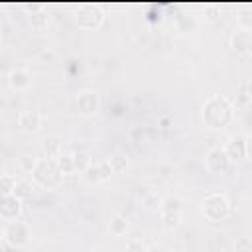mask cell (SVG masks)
<instances>
[{
	"mask_svg": "<svg viewBox=\"0 0 252 252\" xmlns=\"http://www.w3.org/2000/svg\"><path fill=\"white\" fill-rule=\"evenodd\" d=\"M35 161H37V158H33L32 154H22V156L18 158V167H20L24 173H32V169L35 167Z\"/></svg>",
	"mask_w": 252,
	"mask_h": 252,
	"instance_id": "603a6c76",
	"label": "cell"
},
{
	"mask_svg": "<svg viewBox=\"0 0 252 252\" xmlns=\"http://www.w3.org/2000/svg\"><path fill=\"white\" fill-rule=\"evenodd\" d=\"M104 20H106V14L98 6H81L79 12H77V16H75L77 26L81 30H87V32H93V30L102 28Z\"/></svg>",
	"mask_w": 252,
	"mask_h": 252,
	"instance_id": "277c9868",
	"label": "cell"
},
{
	"mask_svg": "<svg viewBox=\"0 0 252 252\" xmlns=\"http://www.w3.org/2000/svg\"><path fill=\"white\" fill-rule=\"evenodd\" d=\"M41 150H43V158H57L61 154V138L59 136H47L41 142Z\"/></svg>",
	"mask_w": 252,
	"mask_h": 252,
	"instance_id": "2e32d148",
	"label": "cell"
},
{
	"mask_svg": "<svg viewBox=\"0 0 252 252\" xmlns=\"http://www.w3.org/2000/svg\"><path fill=\"white\" fill-rule=\"evenodd\" d=\"M75 108L81 116H94L100 108V94L94 89H83L77 93L75 98Z\"/></svg>",
	"mask_w": 252,
	"mask_h": 252,
	"instance_id": "8992f818",
	"label": "cell"
},
{
	"mask_svg": "<svg viewBox=\"0 0 252 252\" xmlns=\"http://www.w3.org/2000/svg\"><path fill=\"white\" fill-rule=\"evenodd\" d=\"M30 26L33 30H45L49 26V14H47V10H43V8L32 10V14H30Z\"/></svg>",
	"mask_w": 252,
	"mask_h": 252,
	"instance_id": "ac0fdd59",
	"label": "cell"
},
{
	"mask_svg": "<svg viewBox=\"0 0 252 252\" xmlns=\"http://www.w3.org/2000/svg\"><path fill=\"white\" fill-rule=\"evenodd\" d=\"M159 215H181V201L173 195H167L159 203Z\"/></svg>",
	"mask_w": 252,
	"mask_h": 252,
	"instance_id": "e0dca14e",
	"label": "cell"
},
{
	"mask_svg": "<svg viewBox=\"0 0 252 252\" xmlns=\"http://www.w3.org/2000/svg\"><path fill=\"white\" fill-rule=\"evenodd\" d=\"M228 156V159L234 163V161H242L246 156H248V136L246 134H236L232 136L226 146L222 148Z\"/></svg>",
	"mask_w": 252,
	"mask_h": 252,
	"instance_id": "9c48e42d",
	"label": "cell"
},
{
	"mask_svg": "<svg viewBox=\"0 0 252 252\" xmlns=\"http://www.w3.org/2000/svg\"><path fill=\"white\" fill-rule=\"evenodd\" d=\"M8 87L12 91H28L32 87V75L28 69H22V67H16V69H10L8 73Z\"/></svg>",
	"mask_w": 252,
	"mask_h": 252,
	"instance_id": "4fadbf2b",
	"label": "cell"
},
{
	"mask_svg": "<svg viewBox=\"0 0 252 252\" xmlns=\"http://www.w3.org/2000/svg\"><path fill=\"white\" fill-rule=\"evenodd\" d=\"M71 158H73V165H75V173H83L89 165H91V156L85 152V150H77V152H73L71 154Z\"/></svg>",
	"mask_w": 252,
	"mask_h": 252,
	"instance_id": "ffe728a7",
	"label": "cell"
},
{
	"mask_svg": "<svg viewBox=\"0 0 252 252\" xmlns=\"http://www.w3.org/2000/svg\"><path fill=\"white\" fill-rule=\"evenodd\" d=\"M4 240L14 248H24L32 240V230L22 220H12L4 226Z\"/></svg>",
	"mask_w": 252,
	"mask_h": 252,
	"instance_id": "5b68a950",
	"label": "cell"
},
{
	"mask_svg": "<svg viewBox=\"0 0 252 252\" xmlns=\"http://www.w3.org/2000/svg\"><path fill=\"white\" fill-rule=\"evenodd\" d=\"M32 181L45 191H55L63 185V173L53 158H37L35 167L32 169Z\"/></svg>",
	"mask_w": 252,
	"mask_h": 252,
	"instance_id": "7a4b0ae2",
	"label": "cell"
},
{
	"mask_svg": "<svg viewBox=\"0 0 252 252\" xmlns=\"http://www.w3.org/2000/svg\"><path fill=\"white\" fill-rule=\"evenodd\" d=\"M205 165H207L209 173H213V175H224L230 169L232 161L228 159V156H226V152L222 148H213L205 156Z\"/></svg>",
	"mask_w": 252,
	"mask_h": 252,
	"instance_id": "52a82bcc",
	"label": "cell"
},
{
	"mask_svg": "<svg viewBox=\"0 0 252 252\" xmlns=\"http://www.w3.org/2000/svg\"><path fill=\"white\" fill-rule=\"evenodd\" d=\"M128 228H130V220H128L126 215L116 213V215L110 217V220H108V230H110V234H114V236H124V234L128 232Z\"/></svg>",
	"mask_w": 252,
	"mask_h": 252,
	"instance_id": "5bb4252c",
	"label": "cell"
},
{
	"mask_svg": "<svg viewBox=\"0 0 252 252\" xmlns=\"http://www.w3.org/2000/svg\"><path fill=\"white\" fill-rule=\"evenodd\" d=\"M126 252H148V244L140 238H130L126 242Z\"/></svg>",
	"mask_w": 252,
	"mask_h": 252,
	"instance_id": "d4e9b609",
	"label": "cell"
},
{
	"mask_svg": "<svg viewBox=\"0 0 252 252\" xmlns=\"http://www.w3.org/2000/svg\"><path fill=\"white\" fill-rule=\"evenodd\" d=\"M234 252H252V242L248 236H240L234 242Z\"/></svg>",
	"mask_w": 252,
	"mask_h": 252,
	"instance_id": "484cf974",
	"label": "cell"
},
{
	"mask_svg": "<svg viewBox=\"0 0 252 252\" xmlns=\"http://www.w3.org/2000/svg\"><path fill=\"white\" fill-rule=\"evenodd\" d=\"M146 20H148L150 24H159V22L163 20V16H161V12H148Z\"/></svg>",
	"mask_w": 252,
	"mask_h": 252,
	"instance_id": "83f0119b",
	"label": "cell"
},
{
	"mask_svg": "<svg viewBox=\"0 0 252 252\" xmlns=\"http://www.w3.org/2000/svg\"><path fill=\"white\" fill-rule=\"evenodd\" d=\"M41 124H43V116L37 112V110H24L20 112L18 116V126L22 132L26 134H35L41 130Z\"/></svg>",
	"mask_w": 252,
	"mask_h": 252,
	"instance_id": "7c38bea8",
	"label": "cell"
},
{
	"mask_svg": "<svg viewBox=\"0 0 252 252\" xmlns=\"http://www.w3.org/2000/svg\"><path fill=\"white\" fill-rule=\"evenodd\" d=\"M33 193V181L30 179H16V185H14V197H18L20 201H26L30 199Z\"/></svg>",
	"mask_w": 252,
	"mask_h": 252,
	"instance_id": "d6986e66",
	"label": "cell"
},
{
	"mask_svg": "<svg viewBox=\"0 0 252 252\" xmlns=\"http://www.w3.org/2000/svg\"><path fill=\"white\" fill-rule=\"evenodd\" d=\"M230 47L242 55V57H248L252 53V32L250 30H240L236 28L232 33H230Z\"/></svg>",
	"mask_w": 252,
	"mask_h": 252,
	"instance_id": "30bf717a",
	"label": "cell"
},
{
	"mask_svg": "<svg viewBox=\"0 0 252 252\" xmlns=\"http://www.w3.org/2000/svg\"><path fill=\"white\" fill-rule=\"evenodd\" d=\"M201 215L211 222H222L230 215V201L222 193H209L201 201Z\"/></svg>",
	"mask_w": 252,
	"mask_h": 252,
	"instance_id": "3957f363",
	"label": "cell"
},
{
	"mask_svg": "<svg viewBox=\"0 0 252 252\" xmlns=\"http://www.w3.org/2000/svg\"><path fill=\"white\" fill-rule=\"evenodd\" d=\"M2 240H4V226L0 224V242H2Z\"/></svg>",
	"mask_w": 252,
	"mask_h": 252,
	"instance_id": "f546056e",
	"label": "cell"
},
{
	"mask_svg": "<svg viewBox=\"0 0 252 252\" xmlns=\"http://www.w3.org/2000/svg\"><path fill=\"white\" fill-rule=\"evenodd\" d=\"M24 213V205L18 197L14 195H2L0 197V219L6 220V222H12V220H20Z\"/></svg>",
	"mask_w": 252,
	"mask_h": 252,
	"instance_id": "ba28073f",
	"label": "cell"
},
{
	"mask_svg": "<svg viewBox=\"0 0 252 252\" xmlns=\"http://www.w3.org/2000/svg\"><path fill=\"white\" fill-rule=\"evenodd\" d=\"M159 203H161V199H159V197H156V195H148V197H144V199H142L144 209H146V211H154V213H158V211H159Z\"/></svg>",
	"mask_w": 252,
	"mask_h": 252,
	"instance_id": "cb8c5ba5",
	"label": "cell"
},
{
	"mask_svg": "<svg viewBox=\"0 0 252 252\" xmlns=\"http://www.w3.org/2000/svg\"><path fill=\"white\" fill-rule=\"evenodd\" d=\"M14 185H16V177L10 173L0 175V197L2 195H12L14 193Z\"/></svg>",
	"mask_w": 252,
	"mask_h": 252,
	"instance_id": "7402d4cb",
	"label": "cell"
},
{
	"mask_svg": "<svg viewBox=\"0 0 252 252\" xmlns=\"http://www.w3.org/2000/svg\"><path fill=\"white\" fill-rule=\"evenodd\" d=\"M234 116H236L234 104L222 94L209 96L201 106V122L205 124L207 130L213 132L226 130L234 122Z\"/></svg>",
	"mask_w": 252,
	"mask_h": 252,
	"instance_id": "6da1fadb",
	"label": "cell"
},
{
	"mask_svg": "<svg viewBox=\"0 0 252 252\" xmlns=\"http://www.w3.org/2000/svg\"><path fill=\"white\" fill-rule=\"evenodd\" d=\"M55 161H57V167H59V171L63 173V177L75 173V165H73V158H71V154H59V156L55 158Z\"/></svg>",
	"mask_w": 252,
	"mask_h": 252,
	"instance_id": "44dd1931",
	"label": "cell"
},
{
	"mask_svg": "<svg viewBox=\"0 0 252 252\" xmlns=\"http://www.w3.org/2000/svg\"><path fill=\"white\" fill-rule=\"evenodd\" d=\"M236 28H240V30H250L252 28V16H250V12H242L240 16H236Z\"/></svg>",
	"mask_w": 252,
	"mask_h": 252,
	"instance_id": "4316f807",
	"label": "cell"
},
{
	"mask_svg": "<svg viewBox=\"0 0 252 252\" xmlns=\"http://www.w3.org/2000/svg\"><path fill=\"white\" fill-rule=\"evenodd\" d=\"M108 165H110V171H112V175L114 173H126L128 171V167H130V159H128V156L126 154H122V152H114L108 159Z\"/></svg>",
	"mask_w": 252,
	"mask_h": 252,
	"instance_id": "9a60e30c",
	"label": "cell"
},
{
	"mask_svg": "<svg viewBox=\"0 0 252 252\" xmlns=\"http://www.w3.org/2000/svg\"><path fill=\"white\" fill-rule=\"evenodd\" d=\"M148 252H165V248H161V246H148Z\"/></svg>",
	"mask_w": 252,
	"mask_h": 252,
	"instance_id": "f1b7e54d",
	"label": "cell"
},
{
	"mask_svg": "<svg viewBox=\"0 0 252 252\" xmlns=\"http://www.w3.org/2000/svg\"><path fill=\"white\" fill-rule=\"evenodd\" d=\"M112 175L110 171V165L106 159H100V161H91V165L83 171V177L89 181V183H104L108 181Z\"/></svg>",
	"mask_w": 252,
	"mask_h": 252,
	"instance_id": "8fae6325",
	"label": "cell"
}]
</instances>
